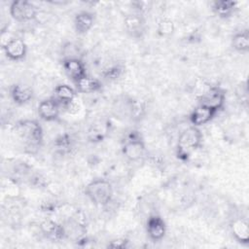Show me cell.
I'll return each mask as SVG.
<instances>
[{"label": "cell", "instance_id": "cell-1", "mask_svg": "<svg viewBox=\"0 0 249 249\" xmlns=\"http://www.w3.org/2000/svg\"><path fill=\"white\" fill-rule=\"evenodd\" d=\"M202 134L198 127L189 126L184 129L177 141L176 156L182 161H188L194 152L201 146Z\"/></svg>", "mask_w": 249, "mask_h": 249}, {"label": "cell", "instance_id": "cell-2", "mask_svg": "<svg viewBox=\"0 0 249 249\" xmlns=\"http://www.w3.org/2000/svg\"><path fill=\"white\" fill-rule=\"evenodd\" d=\"M16 134L23 141L26 148L38 149L43 142V128L35 120H21L15 125Z\"/></svg>", "mask_w": 249, "mask_h": 249}, {"label": "cell", "instance_id": "cell-3", "mask_svg": "<svg viewBox=\"0 0 249 249\" xmlns=\"http://www.w3.org/2000/svg\"><path fill=\"white\" fill-rule=\"evenodd\" d=\"M85 194L94 204L106 206L113 197V187L109 181L96 178L86 186Z\"/></svg>", "mask_w": 249, "mask_h": 249}, {"label": "cell", "instance_id": "cell-4", "mask_svg": "<svg viewBox=\"0 0 249 249\" xmlns=\"http://www.w3.org/2000/svg\"><path fill=\"white\" fill-rule=\"evenodd\" d=\"M146 146L138 131H130L122 146L123 155L130 161L139 160L145 154Z\"/></svg>", "mask_w": 249, "mask_h": 249}, {"label": "cell", "instance_id": "cell-5", "mask_svg": "<svg viewBox=\"0 0 249 249\" xmlns=\"http://www.w3.org/2000/svg\"><path fill=\"white\" fill-rule=\"evenodd\" d=\"M11 17L18 22H26L34 19L37 16L36 6L26 0H15L11 3L10 8Z\"/></svg>", "mask_w": 249, "mask_h": 249}, {"label": "cell", "instance_id": "cell-6", "mask_svg": "<svg viewBox=\"0 0 249 249\" xmlns=\"http://www.w3.org/2000/svg\"><path fill=\"white\" fill-rule=\"evenodd\" d=\"M226 102V93L219 87H212L198 98V104L203 105L214 112L221 110Z\"/></svg>", "mask_w": 249, "mask_h": 249}, {"label": "cell", "instance_id": "cell-7", "mask_svg": "<svg viewBox=\"0 0 249 249\" xmlns=\"http://www.w3.org/2000/svg\"><path fill=\"white\" fill-rule=\"evenodd\" d=\"M124 29L126 33L134 39H140L146 32V20L141 13H131L124 18Z\"/></svg>", "mask_w": 249, "mask_h": 249}, {"label": "cell", "instance_id": "cell-8", "mask_svg": "<svg viewBox=\"0 0 249 249\" xmlns=\"http://www.w3.org/2000/svg\"><path fill=\"white\" fill-rule=\"evenodd\" d=\"M3 51L10 60L19 61L25 57L27 47L22 39L12 38L3 45Z\"/></svg>", "mask_w": 249, "mask_h": 249}, {"label": "cell", "instance_id": "cell-9", "mask_svg": "<svg viewBox=\"0 0 249 249\" xmlns=\"http://www.w3.org/2000/svg\"><path fill=\"white\" fill-rule=\"evenodd\" d=\"M62 67L66 75L73 81V83L88 75L86 65L79 57L64 58L62 60Z\"/></svg>", "mask_w": 249, "mask_h": 249}, {"label": "cell", "instance_id": "cell-10", "mask_svg": "<svg viewBox=\"0 0 249 249\" xmlns=\"http://www.w3.org/2000/svg\"><path fill=\"white\" fill-rule=\"evenodd\" d=\"M146 231L149 238L153 241L161 240L166 233V225L159 215H151L146 223Z\"/></svg>", "mask_w": 249, "mask_h": 249}, {"label": "cell", "instance_id": "cell-11", "mask_svg": "<svg viewBox=\"0 0 249 249\" xmlns=\"http://www.w3.org/2000/svg\"><path fill=\"white\" fill-rule=\"evenodd\" d=\"M61 105L54 98L42 100L38 105V115L46 122H53L58 119Z\"/></svg>", "mask_w": 249, "mask_h": 249}, {"label": "cell", "instance_id": "cell-12", "mask_svg": "<svg viewBox=\"0 0 249 249\" xmlns=\"http://www.w3.org/2000/svg\"><path fill=\"white\" fill-rule=\"evenodd\" d=\"M41 232L53 241H59L66 235V231L62 225H59L52 219H45L39 225Z\"/></svg>", "mask_w": 249, "mask_h": 249}, {"label": "cell", "instance_id": "cell-13", "mask_svg": "<svg viewBox=\"0 0 249 249\" xmlns=\"http://www.w3.org/2000/svg\"><path fill=\"white\" fill-rule=\"evenodd\" d=\"M217 113L213 110L198 104L190 115V122L194 126H201L209 123Z\"/></svg>", "mask_w": 249, "mask_h": 249}, {"label": "cell", "instance_id": "cell-14", "mask_svg": "<svg viewBox=\"0 0 249 249\" xmlns=\"http://www.w3.org/2000/svg\"><path fill=\"white\" fill-rule=\"evenodd\" d=\"M10 95L13 101L18 105L28 103L33 98V90L30 87L22 84H15L11 87Z\"/></svg>", "mask_w": 249, "mask_h": 249}, {"label": "cell", "instance_id": "cell-15", "mask_svg": "<svg viewBox=\"0 0 249 249\" xmlns=\"http://www.w3.org/2000/svg\"><path fill=\"white\" fill-rule=\"evenodd\" d=\"M74 28L78 34L88 33L94 24V17L88 11H82L76 14L74 18Z\"/></svg>", "mask_w": 249, "mask_h": 249}, {"label": "cell", "instance_id": "cell-16", "mask_svg": "<svg viewBox=\"0 0 249 249\" xmlns=\"http://www.w3.org/2000/svg\"><path fill=\"white\" fill-rule=\"evenodd\" d=\"M76 91L66 84H59L53 89V98L61 105L68 107L75 99Z\"/></svg>", "mask_w": 249, "mask_h": 249}, {"label": "cell", "instance_id": "cell-17", "mask_svg": "<svg viewBox=\"0 0 249 249\" xmlns=\"http://www.w3.org/2000/svg\"><path fill=\"white\" fill-rule=\"evenodd\" d=\"M231 231L234 238L242 244L249 242V226L243 218H236L231 223Z\"/></svg>", "mask_w": 249, "mask_h": 249}, {"label": "cell", "instance_id": "cell-18", "mask_svg": "<svg viewBox=\"0 0 249 249\" xmlns=\"http://www.w3.org/2000/svg\"><path fill=\"white\" fill-rule=\"evenodd\" d=\"M74 84L76 87V90L81 93L96 92V91L100 90L102 88V84L98 79L89 77L88 75L83 77L79 81L75 82Z\"/></svg>", "mask_w": 249, "mask_h": 249}, {"label": "cell", "instance_id": "cell-19", "mask_svg": "<svg viewBox=\"0 0 249 249\" xmlns=\"http://www.w3.org/2000/svg\"><path fill=\"white\" fill-rule=\"evenodd\" d=\"M236 8V2L231 0H216L212 2L213 12L221 18H227L232 15Z\"/></svg>", "mask_w": 249, "mask_h": 249}, {"label": "cell", "instance_id": "cell-20", "mask_svg": "<svg viewBox=\"0 0 249 249\" xmlns=\"http://www.w3.org/2000/svg\"><path fill=\"white\" fill-rule=\"evenodd\" d=\"M231 47L239 53H247L249 51V32L247 29L232 36Z\"/></svg>", "mask_w": 249, "mask_h": 249}, {"label": "cell", "instance_id": "cell-21", "mask_svg": "<svg viewBox=\"0 0 249 249\" xmlns=\"http://www.w3.org/2000/svg\"><path fill=\"white\" fill-rule=\"evenodd\" d=\"M175 30L174 22L170 18H162L159 21L158 24V34L160 37H168L173 34Z\"/></svg>", "mask_w": 249, "mask_h": 249}, {"label": "cell", "instance_id": "cell-22", "mask_svg": "<svg viewBox=\"0 0 249 249\" xmlns=\"http://www.w3.org/2000/svg\"><path fill=\"white\" fill-rule=\"evenodd\" d=\"M124 71V67L122 64H114L109 66L102 72V76L104 79L108 81H115L119 79Z\"/></svg>", "mask_w": 249, "mask_h": 249}, {"label": "cell", "instance_id": "cell-23", "mask_svg": "<svg viewBox=\"0 0 249 249\" xmlns=\"http://www.w3.org/2000/svg\"><path fill=\"white\" fill-rule=\"evenodd\" d=\"M54 146L61 153H65L69 151V149H71V146H72V141L70 136L68 134H63L58 136L54 142Z\"/></svg>", "mask_w": 249, "mask_h": 249}, {"label": "cell", "instance_id": "cell-24", "mask_svg": "<svg viewBox=\"0 0 249 249\" xmlns=\"http://www.w3.org/2000/svg\"><path fill=\"white\" fill-rule=\"evenodd\" d=\"M128 243H129V241L126 238H117V239L110 241V243H108L107 246L110 248H114V249H116V248L124 249V248L128 247Z\"/></svg>", "mask_w": 249, "mask_h": 249}]
</instances>
